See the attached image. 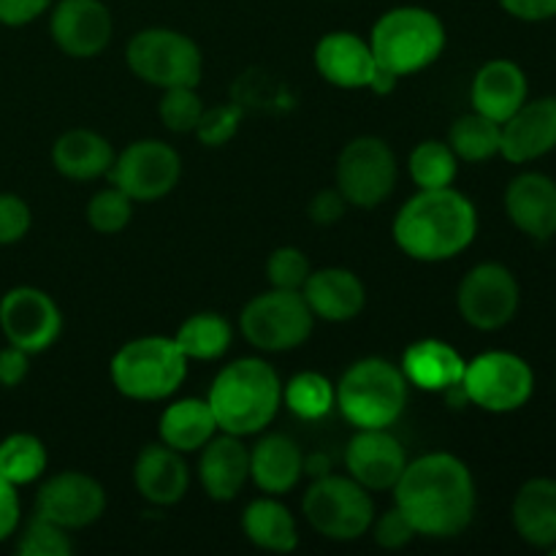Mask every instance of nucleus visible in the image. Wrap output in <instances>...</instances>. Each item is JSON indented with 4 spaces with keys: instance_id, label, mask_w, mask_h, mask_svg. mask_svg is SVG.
Listing matches in <instances>:
<instances>
[{
    "instance_id": "nucleus-1",
    "label": "nucleus",
    "mask_w": 556,
    "mask_h": 556,
    "mask_svg": "<svg viewBox=\"0 0 556 556\" xmlns=\"http://www.w3.org/2000/svg\"><path fill=\"white\" fill-rule=\"evenodd\" d=\"M394 492V505L410 521L416 535L448 541L459 538L476 516V478L454 454L434 451L407 462Z\"/></svg>"
},
{
    "instance_id": "nucleus-2",
    "label": "nucleus",
    "mask_w": 556,
    "mask_h": 556,
    "mask_svg": "<svg viewBox=\"0 0 556 556\" xmlns=\"http://www.w3.org/2000/svg\"><path fill=\"white\" fill-rule=\"evenodd\" d=\"M394 242L407 258L440 264L465 253L478 237V210L465 193L451 185L438 190H418L396 212Z\"/></svg>"
},
{
    "instance_id": "nucleus-3",
    "label": "nucleus",
    "mask_w": 556,
    "mask_h": 556,
    "mask_svg": "<svg viewBox=\"0 0 556 556\" xmlns=\"http://www.w3.org/2000/svg\"><path fill=\"white\" fill-rule=\"evenodd\" d=\"M206 402L217 429L237 438L258 434L282 407V380L264 358H237L215 375Z\"/></svg>"
},
{
    "instance_id": "nucleus-4",
    "label": "nucleus",
    "mask_w": 556,
    "mask_h": 556,
    "mask_svg": "<svg viewBox=\"0 0 556 556\" xmlns=\"http://www.w3.org/2000/svg\"><path fill=\"white\" fill-rule=\"evenodd\" d=\"M334 407L356 429H389L407 410L410 383L400 364L367 356L353 362L334 386Z\"/></svg>"
},
{
    "instance_id": "nucleus-5",
    "label": "nucleus",
    "mask_w": 556,
    "mask_h": 556,
    "mask_svg": "<svg viewBox=\"0 0 556 556\" xmlns=\"http://www.w3.org/2000/svg\"><path fill=\"white\" fill-rule=\"evenodd\" d=\"M375 63L402 76H413L440 60L448 43L443 20L424 5H394L369 30Z\"/></svg>"
},
{
    "instance_id": "nucleus-6",
    "label": "nucleus",
    "mask_w": 556,
    "mask_h": 556,
    "mask_svg": "<svg viewBox=\"0 0 556 556\" xmlns=\"http://www.w3.org/2000/svg\"><path fill=\"white\" fill-rule=\"evenodd\" d=\"M188 356L174 337L150 334L125 342L109 362L112 386L134 402H163L188 378Z\"/></svg>"
},
{
    "instance_id": "nucleus-7",
    "label": "nucleus",
    "mask_w": 556,
    "mask_h": 556,
    "mask_svg": "<svg viewBox=\"0 0 556 556\" xmlns=\"http://www.w3.org/2000/svg\"><path fill=\"white\" fill-rule=\"evenodd\" d=\"M130 74L144 85L161 87H199L204 76V54L199 43L174 27H144L136 33L125 49Z\"/></svg>"
},
{
    "instance_id": "nucleus-8",
    "label": "nucleus",
    "mask_w": 556,
    "mask_h": 556,
    "mask_svg": "<svg viewBox=\"0 0 556 556\" xmlns=\"http://www.w3.org/2000/svg\"><path fill=\"white\" fill-rule=\"evenodd\" d=\"M302 514L307 525L326 541L351 543L369 532L375 519V503L362 483L351 476H326L315 478L304 492Z\"/></svg>"
},
{
    "instance_id": "nucleus-9",
    "label": "nucleus",
    "mask_w": 556,
    "mask_h": 556,
    "mask_svg": "<svg viewBox=\"0 0 556 556\" xmlns=\"http://www.w3.org/2000/svg\"><path fill=\"white\" fill-rule=\"evenodd\" d=\"M239 331L264 353H286L302 348L315 331V315L302 291L269 288L250 299L239 313Z\"/></svg>"
},
{
    "instance_id": "nucleus-10",
    "label": "nucleus",
    "mask_w": 556,
    "mask_h": 556,
    "mask_svg": "<svg viewBox=\"0 0 556 556\" xmlns=\"http://www.w3.org/2000/svg\"><path fill=\"white\" fill-rule=\"evenodd\" d=\"M400 179L394 150L380 136H356L342 147L334 168V188L358 210H375L391 199Z\"/></svg>"
},
{
    "instance_id": "nucleus-11",
    "label": "nucleus",
    "mask_w": 556,
    "mask_h": 556,
    "mask_svg": "<svg viewBox=\"0 0 556 556\" xmlns=\"http://www.w3.org/2000/svg\"><path fill=\"white\" fill-rule=\"evenodd\" d=\"M462 391H465V400L481 410L514 413L532 400L535 372L516 353L486 351L467 362Z\"/></svg>"
},
{
    "instance_id": "nucleus-12",
    "label": "nucleus",
    "mask_w": 556,
    "mask_h": 556,
    "mask_svg": "<svg viewBox=\"0 0 556 556\" xmlns=\"http://www.w3.org/2000/svg\"><path fill=\"white\" fill-rule=\"evenodd\" d=\"M521 288L514 271L497 261L478 264L462 277L456 288V307L467 326L478 331H497L519 313Z\"/></svg>"
},
{
    "instance_id": "nucleus-13",
    "label": "nucleus",
    "mask_w": 556,
    "mask_h": 556,
    "mask_svg": "<svg viewBox=\"0 0 556 556\" xmlns=\"http://www.w3.org/2000/svg\"><path fill=\"white\" fill-rule=\"evenodd\" d=\"M179 177H182V157L161 139H139L128 144L114 155L109 172L114 188L134 201L166 199L177 188Z\"/></svg>"
},
{
    "instance_id": "nucleus-14",
    "label": "nucleus",
    "mask_w": 556,
    "mask_h": 556,
    "mask_svg": "<svg viewBox=\"0 0 556 556\" xmlns=\"http://www.w3.org/2000/svg\"><path fill=\"white\" fill-rule=\"evenodd\" d=\"M0 331L9 345L43 353L63 334V313L47 291L36 286H16L0 299Z\"/></svg>"
},
{
    "instance_id": "nucleus-15",
    "label": "nucleus",
    "mask_w": 556,
    "mask_h": 556,
    "mask_svg": "<svg viewBox=\"0 0 556 556\" xmlns=\"http://www.w3.org/2000/svg\"><path fill=\"white\" fill-rule=\"evenodd\" d=\"M103 514H106V489L87 472L63 470L38 486L36 516L63 530H85Z\"/></svg>"
},
{
    "instance_id": "nucleus-16",
    "label": "nucleus",
    "mask_w": 556,
    "mask_h": 556,
    "mask_svg": "<svg viewBox=\"0 0 556 556\" xmlns=\"http://www.w3.org/2000/svg\"><path fill=\"white\" fill-rule=\"evenodd\" d=\"M49 36L68 58H98L114 36L112 11L103 0H54L49 9Z\"/></svg>"
},
{
    "instance_id": "nucleus-17",
    "label": "nucleus",
    "mask_w": 556,
    "mask_h": 556,
    "mask_svg": "<svg viewBox=\"0 0 556 556\" xmlns=\"http://www.w3.org/2000/svg\"><path fill=\"white\" fill-rule=\"evenodd\" d=\"M407 467V451L389 429H356L345 448V470L367 492H389Z\"/></svg>"
},
{
    "instance_id": "nucleus-18",
    "label": "nucleus",
    "mask_w": 556,
    "mask_h": 556,
    "mask_svg": "<svg viewBox=\"0 0 556 556\" xmlns=\"http://www.w3.org/2000/svg\"><path fill=\"white\" fill-rule=\"evenodd\" d=\"M556 150V96L527 98L503 123L500 155L510 163H532Z\"/></svg>"
},
{
    "instance_id": "nucleus-19",
    "label": "nucleus",
    "mask_w": 556,
    "mask_h": 556,
    "mask_svg": "<svg viewBox=\"0 0 556 556\" xmlns=\"http://www.w3.org/2000/svg\"><path fill=\"white\" fill-rule=\"evenodd\" d=\"M313 63L320 79L340 90H367L369 79L378 68L369 41L353 30L326 33L315 43Z\"/></svg>"
},
{
    "instance_id": "nucleus-20",
    "label": "nucleus",
    "mask_w": 556,
    "mask_h": 556,
    "mask_svg": "<svg viewBox=\"0 0 556 556\" xmlns=\"http://www.w3.org/2000/svg\"><path fill=\"white\" fill-rule=\"evenodd\" d=\"M302 296L313 309L315 320H326V324L356 320L367 307V286L356 271L345 269V266H326V269L309 271Z\"/></svg>"
},
{
    "instance_id": "nucleus-21",
    "label": "nucleus",
    "mask_w": 556,
    "mask_h": 556,
    "mask_svg": "<svg viewBox=\"0 0 556 556\" xmlns=\"http://www.w3.org/2000/svg\"><path fill=\"white\" fill-rule=\"evenodd\" d=\"M505 212L535 242L556 237V182L541 172L519 174L505 190Z\"/></svg>"
},
{
    "instance_id": "nucleus-22",
    "label": "nucleus",
    "mask_w": 556,
    "mask_h": 556,
    "mask_svg": "<svg viewBox=\"0 0 556 556\" xmlns=\"http://www.w3.org/2000/svg\"><path fill=\"white\" fill-rule=\"evenodd\" d=\"M134 486L150 505L172 508L190 489V470L185 454L163 443H150L139 451L134 465Z\"/></svg>"
},
{
    "instance_id": "nucleus-23",
    "label": "nucleus",
    "mask_w": 556,
    "mask_h": 556,
    "mask_svg": "<svg viewBox=\"0 0 556 556\" xmlns=\"http://www.w3.org/2000/svg\"><path fill=\"white\" fill-rule=\"evenodd\" d=\"M199 481L206 497L215 500V503L237 500L244 483L250 481V448L242 443V438L217 432L201 448Z\"/></svg>"
},
{
    "instance_id": "nucleus-24",
    "label": "nucleus",
    "mask_w": 556,
    "mask_h": 556,
    "mask_svg": "<svg viewBox=\"0 0 556 556\" xmlns=\"http://www.w3.org/2000/svg\"><path fill=\"white\" fill-rule=\"evenodd\" d=\"M527 98H530L527 74L521 71V65H516L514 60L505 58L483 63L470 87L472 109L500 125H503Z\"/></svg>"
},
{
    "instance_id": "nucleus-25",
    "label": "nucleus",
    "mask_w": 556,
    "mask_h": 556,
    "mask_svg": "<svg viewBox=\"0 0 556 556\" xmlns=\"http://www.w3.org/2000/svg\"><path fill=\"white\" fill-rule=\"evenodd\" d=\"M304 476V451L288 434H264L250 448V481L271 497H286Z\"/></svg>"
},
{
    "instance_id": "nucleus-26",
    "label": "nucleus",
    "mask_w": 556,
    "mask_h": 556,
    "mask_svg": "<svg viewBox=\"0 0 556 556\" xmlns=\"http://www.w3.org/2000/svg\"><path fill=\"white\" fill-rule=\"evenodd\" d=\"M402 372H405L407 383L416 386L421 391H440L448 394L462 386L465 378V356L448 342L438 340V337H427L418 340L402 353Z\"/></svg>"
},
{
    "instance_id": "nucleus-27",
    "label": "nucleus",
    "mask_w": 556,
    "mask_h": 556,
    "mask_svg": "<svg viewBox=\"0 0 556 556\" xmlns=\"http://www.w3.org/2000/svg\"><path fill=\"white\" fill-rule=\"evenodd\" d=\"M114 147L106 136L90 128H71L60 134L52 144V166L74 182H92L112 172Z\"/></svg>"
},
{
    "instance_id": "nucleus-28",
    "label": "nucleus",
    "mask_w": 556,
    "mask_h": 556,
    "mask_svg": "<svg viewBox=\"0 0 556 556\" xmlns=\"http://www.w3.org/2000/svg\"><path fill=\"white\" fill-rule=\"evenodd\" d=\"M516 535L535 548H552L556 543V481L532 478L516 492L514 508Z\"/></svg>"
},
{
    "instance_id": "nucleus-29",
    "label": "nucleus",
    "mask_w": 556,
    "mask_h": 556,
    "mask_svg": "<svg viewBox=\"0 0 556 556\" xmlns=\"http://www.w3.org/2000/svg\"><path fill=\"white\" fill-rule=\"evenodd\" d=\"M220 429H217L215 416H212L210 402L199 400V396L172 402L161 413V421H157V438H161V443L179 451V454H195Z\"/></svg>"
},
{
    "instance_id": "nucleus-30",
    "label": "nucleus",
    "mask_w": 556,
    "mask_h": 556,
    "mask_svg": "<svg viewBox=\"0 0 556 556\" xmlns=\"http://www.w3.org/2000/svg\"><path fill=\"white\" fill-rule=\"evenodd\" d=\"M242 532L255 548L271 554H291L299 546V527L280 497L253 500L242 514Z\"/></svg>"
},
{
    "instance_id": "nucleus-31",
    "label": "nucleus",
    "mask_w": 556,
    "mask_h": 556,
    "mask_svg": "<svg viewBox=\"0 0 556 556\" xmlns=\"http://www.w3.org/2000/svg\"><path fill=\"white\" fill-rule=\"evenodd\" d=\"M174 342L188 362H217L233 342V329L220 313H195L179 324Z\"/></svg>"
},
{
    "instance_id": "nucleus-32",
    "label": "nucleus",
    "mask_w": 556,
    "mask_h": 556,
    "mask_svg": "<svg viewBox=\"0 0 556 556\" xmlns=\"http://www.w3.org/2000/svg\"><path fill=\"white\" fill-rule=\"evenodd\" d=\"M49 454L41 438L30 432H14L0 440V476L16 489L36 483L47 472Z\"/></svg>"
},
{
    "instance_id": "nucleus-33",
    "label": "nucleus",
    "mask_w": 556,
    "mask_h": 556,
    "mask_svg": "<svg viewBox=\"0 0 556 556\" xmlns=\"http://www.w3.org/2000/svg\"><path fill=\"white\" fill-rule=\"evenodd\" d=\"M500 139H503V125L483 117L472 109L470 114H462L448 130V144L454 155L465 163H483L500 155Z\"/></svg>"
},
{
    "instance_id": "nucleus-34",
    "label": "nucleus",
    "mask_w": 556,
    "mask_h": 556,
    "mask_svg": "<svg viewBox=\"0 0 556 556\" xmlns=\"http://www.w3.org/2000/svg\"><path fill=\"white\" fill-rule=\"evenodd\" d=\"M407 172L418 190L451 188L459 174V157L454 155L448 141L427 139L413 147L410 157H407Z\"/></svg>"
},
{
    "instance_id": "nucleus-35",
    "label": "nucleus",
    "mask_w": 556,
    "mask_h": 556,
    "mask_svg": "<svg viewBox=\"0 0 556 556\" xmlns=\"http://www.w3.org/2000/svg\"><path fill=\"white\" fill-rule=\"evenodd\" d=\"M334 400V383L313 369L293 375L288 383H282V405H288V410L304 421H318V418L329 416Z\"/></svg>"
},
{
    "instance_id": "nucleus-36",
    "label": "nucleus",
    "mask_w": 556,
    "mask_h": 556,
    "mask_svg": "<svg viewBox=\"0 0 556 556\" xmlns=\"http://www.w3.org/2000/svg\"><path fill=\"white\" fill-rule=\"evenodd\" d=\"M134 199L123 193L119 188H103L87 201V223L101 237H114V233L125 231L134 217Z\"/></svg>"
},
{
    "instance_id": "nucleus-37",
    "label": "nucleus",
    "mask_w": 556,
    "mask_h": 556,
    "mask_svg": "<svg viewBox=\"0 0 556 556\" xmlns=\"http://www.w3.org/2000/svg\"><path fill=\"white\" fill-rule=\"evenodd\" d=\"M204 109L195 87H168L157 103V117H161L163 128L172 134H193Z\"/></svg>"
},
{
    "instance_id": "nucleus-38",
    "label": "nucleus",
    "mask_w": 556,
    "mask_h": 556,
    "mask_svg": "<svg viewBox=\"0 0 556 556\" xmlns=\"http://www.w3.org/2000/svg\"><path fill=\"white\" fill-rule=\"evenodd\" d=\"M16 554L22 556H71L74 554V543H71L68 530L52 525V521L33 516L30 525L22 530L20 543H16Z\"/></svg>"
},
{
    "instance_id": "nucleus-39",
    "label": "nucleus",
    "mask_w": 556,
    "mask_h": 556,
    "mask_svg": "<svg viewBox=\"0 0 556 556\" xmlns=\"http://www.w3.org/2000/svg\"><path fill=\"white\" fill-rule=\"evenodd\" d=\"M309 271V258L293 244H282V248L271 250V255L266 258V280L269 288H282V291H302L304 282H307Z\"/></svg>"
},
{
    "instance_id": "nucleus-40",
    "label": "nucleus",
    "mask_w": 556,
    "mask_h": 556,
    "mask_svg": "<svg viewBox=\"0 0 556 556\" xmlns=\"http://www.w3.org/2000/svg\"><path fill=\"white\" fill-rule=\"evenodd\" d=\"M239 125H242V109L233 103H220V106L204 109L193 134L204 147H226L239 134Z\"/></svg>"
},
{
    "instance_id": "nucleus-41",
    "label": "nucleus",
    "mask_w": 556,
    "mask_h": 556,
    "mask_svg": "<svg viewBox=\"0 0 556 556\" xmlns=\"http://www.w3.org/2000/svg\"><path fill=\"white\" fill-rule=\"evenodd\" d=\"M30 204L16 193H0V248L22 242L27 231H30Z\"/></svg>"
},
{
    "instance_id": "nucleus-42",
    "label": "nucleus",
    "mask_w": 556,
    "mask_h": 556,
    "mask_svg": "<svg viewBox=\"0 0 556 556\" xmlns=\"http://www.w3.org/2000/svg\"><path fill=\"white\" fill-rule=\"evenodd\" d=\"M369 530H372L375 543H378L380 548H386V552L405 548L407 543H413V538H416V530H413V525L405 519V514H402L396 505L386 510V514L375 516Z\"/></svg>"
},
{
    "instance_id": "nucleus-43",
    "label": "nucleus",
    "mask_w": 556,
    "mask_h": 556,
    "mask_svg": "<svg viewBox=\"0 0 556 556\" xmlns=\"http://www.w3.org/2000/svg\"><path fill=\"white\" fill-rule=\"evenodd\" d=\"M348 206L351 204H348L345 195H342L340 190L326 188V190H318V193L313 195V201H309V206H307V215L315 226H337V223L345 217Z\"/></svg>"
},
{
    "instance_id": "nucleus-44",
    "label": "nucleus",
    "mask_w": 556,
    "mask_h": 556,
    "mask_svg": "<svg viewBox=\"0 0 556 556\" xmlns=\"http://www.w3.org/2000/svg\"><path fill=\"white\" fill-rule=\"evenodd\" d=\"M54 0H0V25L25 27L52 9Z\"/></svg>"
},
{
    "instance_id": "nucleus-45",
    "label": "nucleus",
    "mask_w": 556,
    "mask_h": 556,
    "mask_svg": "<svg viewBox=\"0 0 556 556\" xmlns=\"http://www.w3.org/2000/svg\"><path fill=\"white\" fill-rule=\"evenodd\" d=\"M27 372H30V353L16 345H5L0 351V386L16 389L25 383Z\"/></svg>"
},
{
    "instance_id": "nucleus-46",
    "label": "nucleus",
    "mask_w": 556,
    "mask_h": 556,
    "mask_svg": "<svg viewBox=\"0 0 556 556\" xmlns=\"http://www.w3.org/2000/svg\"><path fill=\"white\" fill-rule=\"evenodd\" d=\"M22 521V505H20V492L11 481H5L0 476V543L9 541L16 532Z\"/></svg>"
},
{
    "instance_id": "nucleus-47",
    "label": "nucleus",
    "mask_w": 556,
    "mask_h": 556,
    "mask_svg": "<svg viewBox=\"0 0 556 556\" xmlns=\"http://www.w3.org/2000/svg\"><path fill=\"white\" fill-rule=\"evenodd\" d=\"M500 5L521 22H546L556 16V0H500Z\"/></svg>"
},
{
    "instance_id": "nucleus-48",
    "label": "nucleus",
    "mask_w": 556,
    "mask_h": 556,
    "mask_svg": "<svg viewBox=\"0 0 556 556\" xmlns=\"http://www.w3.org/2000/svg\"><path fill=\"white\" fill-rule=\"evenodd\" d=\"M396 85H400V76L391 74V71H386V68H380L378 65L372 74V79H369L367 90H372L375 96H389V92H394Z\"/></svg>"
},
{
    "instance_id": "nucleus-49",
    "label": "nucleus",
    "mask_w": 556,
    "mask_h": 556,
    "mask_svg": "<svg viewBox=\"0 0 556 556\" xmlns=\"http://www.w3.org/2000/svg\"><path fill=\"white\" fill-rule=\"evenodd\" d=\"M304 472H309L313 478L326 476L331 472V462L326 454H313V456H304Z\"/></svg>"
},
{
    "instance_id": "nucleus-50",
    "label": "nucleus",
    "mask_w": 556,
    "mask_h": 556,
    "mask_svg": "<svg viewBox=\"0 0 556 556\" xmlns=\"http://www.w3.org/2000/svg\"><path fill=\"white\" fill-rule=\"evenodd\" d=\"M548 552H552V554L556 556V543H554V546H552V548H548Z\"/></svg>"
}]
</instances>
